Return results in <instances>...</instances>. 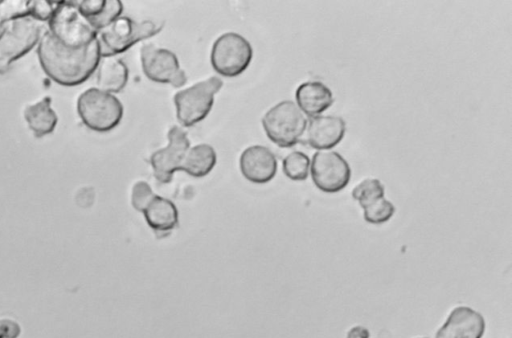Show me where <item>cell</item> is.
Returning <instances> with one entry per match:
<instances>
[{
    "label": "cell",
    "mask_w": 512,
    "mask_h": 338,
    "mask_svg": "<svg viewBox=\"0 0 512 338\" xmlns=\"http://www.w3.org/2000/svg\"><path fill=\"white\" fill-rule=\"evenodd\" d=\"M80 13L98 32L123 12V4L119 0H84L77 3Z\"/></svg>",
    "instance_id": "e0dca14e"
},
{
    "label": "cell",
    "mask_w": 512,
    "mask_h": 338,
    "mask_svg": "<svg viewBox=\"0 0 512 338\" xmlns=\"http://www.w3.org/2000/svg\"><path fill=\"white\" fill-rule=\"evenodd\" d=\"M21 332L17 322L10 319H0V338H17Z\"/></svg>",
    "instance_id": "4316f807"
},
{
    "label": "cell",
    "mask_w": 512,
    "mask_h": 338,
    "mask_svg": "<svg viewBox=\"0 0 512 338\" xmlns=\"http://www.w3.org/2000/svg\"><path fill=\"white\" fill-rule=\"evenodd\" d=\"M25 120L36 137L51 133L57 125V115L51 107V98L46 96L42 100L27 105L24 110Z\"/></svg>",
    "instance_id": "d6986e66"
},
{
    "label": "cell",
    "mask_w": 512,
    "mask_h": 338,
    "mask_svg": "<svg viewBox=\"0 0 512 338\" xmlns=\"http://www.w3.org/2000/svg\"><path fill=\"white\" fill-rule=\"evenodd\" d=\"M395 213V206L385 197L363 208L364 220L370 224H383Z\"/></svg>",
    "instance_id": "603a6c76"
},
{
    "label": "cell",
    "mask_w": 512,
    "mask_h": 338,
    "mask_svg": "<svg viewBox=\"0 0 512 338\" xmlns=\"http://www.w3.org/2000/svg\"><path fill=\"white\" fill-rule=\"evenodd\" d=\"M307 143L319 151L338 145L346 131L345 121L334 115H319L307 123Z\"/></svg>",
    "instance_id": "5bb4252c"
},
{
    "label": "cell",
    "mask_w": 512,
    "mask_h": 338,
    "mask_svg": "<svg viewBox=\"0 0 512 338\" xmlns=\"http://www.w3.org/2000/svg\"><path fill=\"white\" fill-rule=\"evenodd\" d=\"M29 16V1H0V28L16 18Z\"/></svg>",
    "instance_id": "cb8c5ba5"
},
{
    "label": "cell",
    "mask_w": 512,
    "mask_h": 338,
    "mask_svg": "<svg viewBox=\"0 0 512 338\" xmlns=\"http://www.w3.org/2000/svg\"><path fill=\"white\" fill-rule=\"evenodd\" d=\"M141 64L145 76L157 83L182 87L187 76L177 56L170 50L148 43L141 47Z\"/></svg>",
    "instance_id": "30bf717a"
},
{
    "label": "cell",
    "mask_w": 512,
    "mask_h": 338,
    "mask_svg": "<svg viewBox=\"0 0 512 338\" xmlns=\"http://www.w3.org/2000/svg\"><path fill=\"white\" fill-rule=\"evenodd\" d=\"M98 88L109 93H118L127 84L129 71L126 63L115 56L102 57L98 64Z\"/></svg>",
    "instance_id": "ac0fdd59"
},
{
    "label": "cell",
    "mask_w": 512,
    "mask_h": 338,
    "mask_svg": "<svg viewBox=\"0 0 512 338\" xmlns=\"http://www.w3.org/2000/svg\"><path fill=\"white\" fill-rule=\"evenodd\" d=\"M311 178L315 186L325 193L343 190L351 178L346 159L336 151H317L310 162Z\"/></svg>",
    "instance_id": "9c48e42d"
},
{
    "label": "cell",
    "mask_w": 512,
    "mask_h": 338,
    "mask_svg": "<svg viewBox=\"0 0 512 338\" xmlns=\"http://www.w3.org/2000/svg\"><path fill=\"white\" fill-rule=\"evenodd\" d=\"M242 175L255 184L271 181L277 172V159L274 153L262 145L246 148L239 160Z\"/></svg>",
    "instance_id": "7c38bea8"
},
{
    "label": "cell",
    "mask_w": 512,
    "mask_h": 338,
    "mask_svg": "<svg viewBox=\"0 0 512 338\" xmlns=\"http://www.w3.org/2000/svg\"><path fill=\"white\" fill-rule=\"evenodd\" d=\"M48 26V31L70 48L86 46L97 38V31L80 13L75 1H59Z\"/></svg>",
    "instance_id": "8992f818"
},
{
    "label": "cell",
    "mask_w": 512,
    "mask_h": 338,
    "mask_svg": "<svg viewBox=\"0 0 512 338\" xmlns=\"http://www.w3.org/2000/svg\"><path fill=\"white\" fill-rule=\"evenodd\" d=\"M282 167L284 174L289 179L303 181L309 175L310 159L301 151H293L283 159Z\"/></svg>",
    "instance_id": "7402d4cb"
},
{
    "label": "cell",
    "mask_w": 512,
    "mask_h": 338,
    "mask_svg": "<svg viewBox=\"0 0 512 338\" xmlns=\"http://www.w3.org/2000/svg\"><path fill=\"white\" fill-rule=\"evenodd\" d=\"M77 112L88 128L97 132H107L120 123L124 108L112 93L92 87L79 95Z\"/></svg>",
    "instance_id": "3957f363"
},
{
    "label": "cell",
    "mask_w": 512,
    "mask_h": 338,
    "mask_svg": "<svg viewBox=\"0 0 512 338\" xmlns=\"http://www.w3.org/2000/svg\"><path fill=\"white\" fill-rule=\"evenodd\" d=\"M42 25L39 21L20 17L5 23L0 32V74L28 53L40 40Z\"/></svg>",
    "instance_id": "5b68a950"
},
{
    "label": "cell",
    "mask_w": 512,
    "mask_h": 338,
    "mask_svg": "<svg viewBox=\"0 0 512 338\" xmlns=\"http://www.w3.org/2000/svg\"><path fill=\"white\" fill-rule=\"evenodd\" d=\"M307 118L291 100H284L271 107L262 117L267 137L281 148H290L302 138L307 128Z\"/></svg>",
    "instance_id": "277c9868"
},
{
    "label": "cell",
    "mask_w": 512,
    "mask_h": 338,
    "mask_svg": "<svg viewBox=\"0 0 512 338\" xmlns=\"http://www.w3.org/2000/svg\"><path fill=\"white\" fill-rule=\"evenodd\" d=\"M155 196L150 185L145 181H138L134 184L131 193L132 206L142 212L150 200Z\"/></svg>",
    "instance_id": "d4e9b609"
},
{
    "label": "cell",
    "mask_w": 512,
    "mask_h": 338,
    "mask_svg": "<svg viewBox=\"0 0 512 338\" xmlns=\"http://www.w3.org/2000/svg\"><path fill=\"white\" fill-rule=\"evenodd\" d=\"M217 161L214 148L206 143L189 148L184 158L182 168L188 175L200 178L211 172Z\"/></svg>",
    "instance_id": "ffe728a7"
},
{
    "label": "cell",
    "mask_w": 512,
    "mask_h": 338,
    "mask_svg": "<svg viewBox=\"0 0 512 338\" xmlns=\"http://www.w3.org/2000/svg\"><path fill=\"white\" fill-rule=\"evenodd\" d=\"M484 331L485 320L479 312L467 306H458L438 329L436 338H482Z\"/></svg>",
    "instance_id": "4fadbf2b"
},
{
    "label": "cell",
    "mask_w": 512,
    "mask_h": 338,
    "mask_svg": "<svg viewBox=\"0 0 512 338\" xmlns=\"http://www.w3.org/2000/svg\"><path fill=\"white\" fill-rule=\"evenodd\" d=\"M421 338H427V337H421Z\"/></svg>",
    "instance_id": "83f0119b"
},
{
    "label": "cell",
    "mask_w": 512,
    "mask_h": 338,
    "mask_svg": "<svg viewBox=\"0 0 512 338\" xmlns=\"http://www.w3.org/2000/svg\"><path fill=\"white\" fill-rule=\"evenodd\" d=\"M59 1H29V16L37 21H46L52 17Z\"/></svg>",
    "instance_id": "484cf974"
},
{
    "label": "cell",
    "mask_w": 512,
    "mask_h": 338,
    "mask_svg": "<svg viewBox=\"0 0 512 338\" xmlns=\"http://www.w3.org/2000/svg\"><path fill=\"white\" fill-rule=\"evenodd\" d=\"M163 22L151 20L135 21L120 16L97 32L102 57L116 56L127 51L139 41L157 35L163 28Z\"/></svg>",
    "instance_id": "7a4b0ae2"
},
{
    "label": "cell",
    "mask_w": 512,
    "mask_h": 338,
    "mask_svg": "<svg viewBox=\"0 0 512 338\" xmlns=\"http://www.w3.org/2000/svg\"><path fill=\"white\" fill-rule=\"evenodd\" d=\"M253 57L251 44L242 35L227 32L213 43L210 61L213 69L225 77H236L249 66Z\"/></svg>",
    "instance_id": "ba28073f"
},
{
    "label": "cell",
    "mask_w": 512,
    "mask_h": 338,
    "mask_svg": "<svg viewBox=\"0 0 512 338\" xmlns=\"http://www.w3.org/2000/svg\"><path fill=\"white\" fill-rule=\"evenodd\" d=\"M352 197L363 208L384 197L385 188L376 178H367L352 190Z\"/></svg>",
    "instance_id": "44dd1931"
},
{
    "label": "cell",
    "mask_w": 512,
    "mask_h": 338,
    "mask_svg": "<svg viewBox=\"0 0 512 338\" xmlns=\"http://www.w3.org/2000/svg\"><path fill=\"white\" fill-rule=\"evenodd\" d=\"M147 224L156 233H168L178 224V210L167 198L156 195L142 211Z\"/></svg>",
    "instance_id": "2e32d148"
},
{
    "label": "cell",
    "mask_w": 512,
    "mask_h": 338,
    "mask_svg": "<svg viewBox=\"0 0 512 338\" xmlns=\"http://www.w3.org/2000/svg\"><path fill=\"white\" fill-rule=\"evenodd\" d=\"M223 86V81L212 76L200 81L174 95L176 116L185 127H191L209 114L214 103L215 94Z\"/></svg>",
    "instance_id": "52a82bcc"
},
{
    "label": "cell",
    "mask_w": 512,
    "mask_h": 338,
    "mask_svg": "<svg viewBox=\"0 0 512 338\" xmlns=\"http://www.w3.org/2000/svg\"><path fill=\"white\" fill-rule=\"evenodd\" d=\"M167 138V146L153 152L150 157L154 176L161 183H169L174 173L181 170L190 148L187 133L178 126L169 129Z\"/></svg>",
    "instance_id": "8fae6325"
},
{
    "label": "cell",
    "mask_w": 512,
    "mask_h": 338,
    "mask_svg": "<svg viewBox=\"0 0 512 338\" xmlns=\"http://www.w3.org/2000/svg\"><path fill=\"white\" fill-rule=\"evenodd\" d=\"M297 106L310 118L319 116L333 103L331 90L320 81H307L298 86L295 92Z\"/></svg>",
    "instance_id": "9a60e30c"
},
{
    "label": "cell",
    "mask_w": 512,
    "mask_h": 338,
    "mask_svg": "<svg viewBox=\"0 0 512 338\" xmlns=\"http://www.w3.org/2000/svg\"><path fill=\"white\" fill-rule=\"evenodd\" d=\"M38 43L37 54L42 69L60 85L76 86L83 83L101 60L98 38L86 46L70 48L46 31Z\"/></svg>",
    "instance_id": "6da1fadb"
}]
</instances>
